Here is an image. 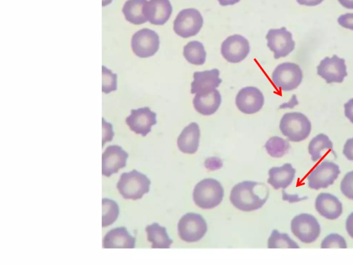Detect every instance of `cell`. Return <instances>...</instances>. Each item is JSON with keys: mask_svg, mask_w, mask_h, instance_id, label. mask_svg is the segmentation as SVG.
Returning a JSON list of instances; mask_svg holds the SVG:
<instances>
[{"mask_svg": "<svg viewBox=\"0 0 353 265\" xmlns=\"http://www.w3.org/2000/svg\"><path fill=\"white\" fill-rule=\"evenodd\" d=\"M261 183L252 181H243L234 185L232 188L230 201L237 209L250 212L261 208L266 202L269 195L262 197V194L269 193L266 186L256 191Z\"/></svg>", "mask_w": 353, "mask_h": 265, "instance_id": "obj_1", "label": "cell"}, {"mask_svg": "<svg viewBox=\"0 0 353 265\" xmlns=\"http://www.w3.org/2000/svg\"><path fill=\"white\" fill-rule=\"evenodd\" d=\"M150 184L145 174L133 169L120 175L116 188L123 199L137 200L149 192Z\"/></svg>", "mask_w": 353, "mask_h": 265, "instance_id": "obj_2", "label": "cell"}, {"mask_svg": "<svg viewBox=\"0 0 353 265\" xmlns=\"http://www.w3.org/2000/svg\"><path fill=\"white\" fill-rule=\"evenodd\" d=\"M224 190L221 183L215 179H203L194 186L193 201L202 209H212L223 200Z\"/></svg>", "mask_w": 353, "mask_h": 265, "instance_id": "obj_3", "label": "cell"}, {"mask_svg": "<svg viewBox=\"0 0 353 265\" xmlns=\"http://www.w3.org/2000/svg\"><path fill=\"white\" fill-rule=\"evenodd\" d=\"M279 129L289 141L299 142L308 137L312 125L304 114L298 112H287L281 119Z\"/></svg>", "mask_w": 353, "mask_h": 265, "instance_id": "obj_4", "label": "cell"}, {"mask_svg": "<svg viewBox=\"0 0 353 265\" xmlns=\"http://www.w3.org/2000/svg\"><path fill=\"white\" fill-rule=\"evenodd\" d=\"M303 77V72L299 65L284 62L279 64L272 72V81L278 90L290 91L301 84Z\"/></svg>", "mask_w": 353, "mask_h": 265, "instance_id": "obj_5", "label": "cell"}, {"mask_svg": "<svg viewBox=\"0 0 353 265\" xmlns=\"http://www.w3.org/2000/svg\"><path fill=\"white\" fill-rule=\"evenodd\" d=\"M178 234L181 239L192 243L201 239L208 230L205 220L200 214L188 213L179 219Z\"/></svg>", "mask_w": 353, "mask_h": 265, "instance_id": "obj_6", "label": "cell"}, {"mask_svg": "<svg viewBox=\"0 0 353 265\" xmlns=\"http://www.w3.org/2000/svg\"><path fill=\"white\" fill-rule=\"evenodd\" d=\"M203 24V18L195 8L183 9L173 22L174 32L182 38H189L197 35Z\"/></svg>", "mask_w": 353, "mask_h": 265, "instance_id": "obj_7", "label": "cell"}, {"mask_svg": "<svg viewBox=\"0 0 353 265\" xmlns=\"http://www.w3.org/2000/svg\"><path fill=\"white\" fill-rule=\"evenodd\" d=\"M291 231L301 242L310 244L316 240L321 233V226L311 214L296 215L291 221Z\"/></svg>", "mask_w": 353, "mask_h": 265, "instance_id": "obj_8", "label": "cell"}, {"mask_svg": "<svg viewBox=\"0 0 353 265\" xmlns=\"http://www.w3.org/2000/svg\"><path fill=\"white\" fill-rule=\"evenodd\" d=\"M159 37L154 30L142 28L137 31L131 39V48L134 54L141 58L150 57L159 48Z\"/></svg>", "mask_w": 353, "mask_h": 265, "instance_id": "obj_9", "label": "cell"}, {"mask_svg": "<svg viewBox=\"0 0 353 265\" xmlns=\"http://www.w3.org/2000/svg\"><path fill=\"white\" fill-rule=\"evenodd\" d=\"M339 166L330 161L325 160L314 168L307 177L311 189L327 188L333 184L340 174Z\"/></svg>", "mask_w": 353, "mask_h": 265, "instance_id": "obj_10", "label": "cell"}, {"mask_svg": "<svg viewBox=\"0 0 353 265\" xmlns=\"http://www.w3.org/2000/svg\"><path fill=\"white\" fill-rule=\"evenodd\" d=\"M267 46L273 52L274 58L285 57L295 47L292 33L286 28L270 29L266 34Z\"/></svg>", "mask_w": 353, "mask_h": 265, "instance_id": "obj_11", "label": "cell"}, {"mask_svg": "<svg viewBox=\"0 0 353 265\" xmlns=\"http://www.w3.org/2000/svg\"><path fill=\"white\" fill-rule=\"evenodd\" d=\"M250 51L248 40L242 35H232L221 43V52L223 57L230 63H236L244 60Z\"/></svg>", "mask_w": 353, "mask_h": 265, "instance_id": "obj_12", "label": "cell"}, {"mask_svg": "<svg viewBox=\"0 0 353 265\" xmlns=\"http://www.w3.org/2000/svg\"><path fill=\"white\" fill-rule=\"evenodd\" d=\"M316 70L317 75L325 79L327 84L342 83L347 75L345 59L336 55L323 59Z\"/></svg>", "mask_w": 353, "mask_h": 265, "instance_id": "obj_13", "label": "cell"}, {"mask_svg": "<svg viewBox=\"0 0 353 265\" xmlns=\"http://www.w3.org/2000/svg\"><path fill=\"white\" fill-rule=\"evenodd\" d=\"M125 123L130 130L145 137L150 132L152 126L157 123V114L149 107L132 109Z\"/></svg>", "mask_w": 353, "mask_h": 265, "instance_id": "obj_14", "label": "cell"}, {"mask_svg": "<svg viewBox=\"0 0 353 265\" xmlns=\"http://www.w3.org/2000/svg\"><path fill=\"white\" fill-rule=\"evenodd\" d=\"M235 104L241 112L248 115L254 114L262 108L264 104V96L256 87H244L238 92Z\"/></svg>", "mask_w": 353, "mask_h": 265, "instance_id": "obj_15", "label": "cell"}, {"mask_svg": "<svg viewBox=\"0 0 353 265\" xmlns=\"http://www.w3.org/2000/svg\"><path fill=\"white\" fill-rule=\"evenodd\" d=\"M128 153L118 145L108 146L102 153V175L110 177L125 167Z\"/></svg>", "mask_w": 353, "mask_h": 265, "instance_id": "obj_16", "label": "cell"}, {"mask_svg": "<svg viewBox=\"0 0 353 265\" xmlns=\"http://www.w3.org/2000/svg\"><path fill=\"white\" fill-rule=\"evenodd\" d=\"M219 74L216 68L194 72L191 83V94L207 93L215 90L222 82Z\"/></svg>", "mask_w": 353, "mask_h": 265, "instance_id": "obj_17", "label": "cell"}, {"mask_svg": "<svg viewBox=\"0 0 353 265\" xmlns=\"http://www.w3.org/2000/svg\"><path fill=\"white\" fill-rule=\"evenodd\" d=\"M172 6L170 0H149L143 7V13L148 21L161 26L170 19Z\"/></svg>", "mask_w": 353, "mask_h": 265, "instance_id": "obj_18", "label": "cell"}, {"mask_svg": "<svg viewBox=\"0 0 353 265\" xmlns=\"http://www.w3.org/2000/svg\"><path fill=\"white\" fill-rule=\"evenodd\" d=\"M318 213L330 220L338 219L343 213V205L339 199L329 193H321L315 200Z\"/></svg>", "mask_w": 353, "mask_h": 265, "instance_id": "obj_19", "label": "cell"}, {"mask_svg": "<svg viewBox=\"0 0 353 265\" xmlns=\"http://www.w3.org/2000/svg\"><path fill=\"white\" fill-rule=\"evenodd\" d=\"M136 239L129 234L125 227L121 226L110 230L103 237V248H134Z\"/></svg>", "mask_w": 353, "mask_h": 265, "instance_id": "obj_20", "label": "cell"}, {"mask_svg": "<svg viewBox=\"0 0 353 265\" xmlns=\"http://www.w3.org/2000/svg\"><path fill=\"white\" fill-rule=\"evenodd\" d=\"M192 103L196 112L204 116H210L219 109L221 104V95L216 89L207 93H197Z\"/></svg>", "mask_w": 353, "mask_h": 265, "instance_id": "obj_21", "label": "cell"}, {"mask_svg": "<svg viewBox=\"0 0 353 265\" xmlns=\"http://www.w3.org/2000/svg\"><path fill=\"white\" fill-rule=\"evenodd\" d=\"M200 135L198 124L190 123L183 129L177 138L178 148L183 153H195L199 148Z\"/></svg>", "mask_w": 353, "mask_h": 265, "instance_id": "obj_22", "label": "cell"}, {"mask_svg": "<svg viewBox=\"0 0 353 265\" xmlns=\"http://www.w3.org/2000/svg\"><path fill=\"white\" fill-rule=\"evenodd\" d=\"M296 170L290 163L284 164L279 167H272L268 171V183L274 189H285L293 181Z\"/></svg>", "mask_w": 353, "mask_h": 265, "instance_id": "obj_23", "label": "cell"}, {"mask_svg": "<svg viewBox=\"0 0 353 265\" xmlns=\"http://www.w3.org/2000/svg\"><path fill=\"white\" fill-rule=\"evenodd\" d=\"M147 239L152 243V248H169L173 240L168 235L166 228L158 223L148 225L145 228Z\"/></svg>", "mask_w": 353, "mask_h": 265, "instance_id": "obj_24", "label": "cell"}, {"mask_svg": "<svg viewBox=\"0 0 353 265\" xmlns=\"http://www.w3.org/2000/svg\"><path fill=\"white\" fill-rule=\"evenodd\" d=\"M148 0H127L122 8V13L128 22L140 25L147 21L143 13V7Z\"/></svg>", "mask_w": 353, "mask_h": 265, "instance_id": "obj_25", "label": "cell"}, {"mask_svg": "<svg viewBox=\"0 0 353 265\" xmlns=\"http://www.w3.org/2000/svg\"><path fill=\"white\" fill-rule=\"evenodd\" d=\"M333 144L328 136L321 133L314 137L309 143L308 153L311 156L312 161H317L321 159L323 152L332 150Z\"/></svg>", "mask_w": 353, "mask_h": 265, "instance_id": "obj_26", "label": "cell"}, {"mask_svg": "<svg viewBox=\"0 0 353 265\" xmlns=\"http://www.w3.org/2000/svg\"><path fill=\"white\" fill-rule=\"evenodd\" d=\"M183 55L190 63L201 66L205 62L207 54L201 42L191 41L184 46Z\"/></svg>", "mask_w": 353, "mask_h": 265, "instance_id": "obj_27", "label": "cell"}, {"mask_svg": "<svg viewBox=\"0 0 353 265\" xmlns=\"http://www.w3.org/2000/svg\"><path fill=\"white\" fill-rule=\"evenodd\" d=\"M264 147L271 157L279 158L288 152L290 146L288 141L280 137L274 136L266 141Z\"/></svg>", "mask_w": 353, "mask_h": 265, "instance_id": "obj_28", "label": "cell"}, {"mask_svg": "<svg viewBox=\"0 0 353 265\" xmlns=\"http://www.w3.org/2000/svg\"><path fill=\"white\" fill-rule=\"evenodd\" d=\"M268 248H299V246L288 234L281 233L278 230L274 229L268 239Z\"/></svg>", "mask_w": 353, "mask_h": 265, "instance_id": "obj_29", "label": "cell"}, {"mask_svg": "<svg viewBox=\"0 0 353 265\" xmlns=\"http://www.w3.org/2000/svg\"><path fill=\"white\" fill-rule=\"evenodd\" d=\"M119 208L117 203L108 198L102 199V227L112 224L118 218Z\"/></svg>", "mask_w": 353, "mask_h": 265, "instance_id": "obj_30", "label": "cell"}, {"mask_svg": "<svg viewBox=\"0 0 353 265\" xmlns=\"http://www.w3.org/2000/svg\"><path fill=\"white\" fill-rule=\"evenodd\" d=\"M117 75L105 66H102V92L108 94L117 88Z\"/></svg>", "mask_w": 353, "mask_h": 265, "instance_id": "obj_31", "label": "cell"}, {"mask_svg": "<svg viewBox=\"0 0 353 265\" xmlns=\"http://www.w3.org/2000/svg\"><path fill=\"white\" fill-rule=\"evenodd\" d=\"M347 247V246L344 237L336 233L329 234L322 240L321 244V248H346Z\"/></svg>", "mask_w": 353, "mask_h": 265, "instance_id": "obj_32", "label": "cell"}, {"mask_svg": "<svg viewBox=\"0 0 353 265\" xmlns=\"http://www.w3.org/2000/svg\"><path fill=\"white\" fill-rule=\"evenodd\" d=\"M340 189L347 199L353 200V170L344 175L341 181Z\"/></svg>", "mask_w": 353, "mask_h": 265, "instance_id": "obj_33", "label": "cell"}, {"mask_svg": "<svg viewBox=\"0 0 353 265\" xmlns=\"http://www.w3.org/2000/svg\"><path fill=\"white\" fill-rule=\"evenodd\" d=\"M102 129H103V136H102V147H103L104 144L107 141H111L114 137V132L112 130V126L111 124L107 122L102 118Z\"/></svg>", "mask_w": 353, "mask_h": 265, "instance_id": "obj_34", "label": "cell"}, {"mask_svg": "<svg viewBox=\"0 0 353 265\" xmlns=\"http://www.w3.org/2000/svg\"><path fill=\"white\" fill-rule=\"evenodd\" d=\"M337 22L343 28L353 30V13H346L337 19Z\"/></svg>", "mask_w": 353, "mask_h": 265, "instance_id": "obj_35", "label": "cell"}, {"mask_svg": "<svg viewBox=\"0 0 353 265\" xmlns=\"http://www.w3.org/2000/svg\"><path fill=\"white\" fill-rule=\"evenodd\" d=\"M343 153L348 160L353 161V137L348 139L345 141L343 146Z\"/></svg>", "mask_w": 353, "mask_h": 265, "instance_id": "obj_36", "label": "cell"}, {"mask_svg": "<svg viewBox=\"0 0 353 265\" xmlns=\"http://www.w3.org/2000/svg\"><path fill=\"white\" fill-rule=\"evenodd\" d=\"M345 117L353 124V98L344 104Z\"/></svg>", "mask_w": 353, "mask_h": 265, "instance_id": "obj_37", "label": "cell"}, {"mask_svg": "<svg viewBox=\"0 0 353 265\" xmlns=\"http://www.w3.org/2000/svg\"><path fill=\"white\" fill-rule=\"evenodd\" d=\"M345 228L348 235L353 238V212L346 219Z\"/></svg>", "mask_w": 353, "mask_h": 265, "instance_id": "obj_38", "label": "cell"}, {"mask_svg": "<svg viewBox=\"0 0 353 265\" xmlns=\"http://www.w3.org/2000/svg\"><path fill=\"white\" fill-rule=\"evenodd\" d=\"M212 164L215 165L217 168H221V166H222L221 161V159L219 158H217V157H210V158H208V159H206V161L205 162V168L209 169V168Z\"/></svg>", "mask_w": 353, "mask_h": 265, "instance_id": "obj_39", "label": "cell"}, {"mask_svg": "<svg viewBox=\"0 0 353 265\" xmlns=\"http://www.w3.org/2000/svg\"><path fill=\"white\" fill-rule=\"evenodd\" d=\"M297 3L302 6H315L321 3L324 0H296Z\"/></svg>", "mask_w": 353, "mask_h": 265, "instance_id": "obj_40", "label": "cell"}, {"mask_svg": "<svg viewBox=\"0 0 353 265\" xmlns=\"http://www.w3.org/2000/svg\"><path fill=\"white\" fill-rule=\"evenodd\" d=\"M222 6H232L239 3L241 0H217Z\"/></svg>", "mask_w": 353, "mask_h": 265, "instance_id": "obj_41", "label": "cell"}, {"mask_svg": "<svg viewBox=\"0 0 353 265\" xmlns=\"http://www.w3.org/2000/svg\"><path fill=\"white\" fill-rule=\"evenodd\" d=\"M339 3L347 9H353V0H338Z\"/></svg>", "mask_w": 353, "mask_h": 265, "instance_id": "obj_42", "label": "cell"}, {"mask_svg": "<svg viewBox=\"0 0 353 265\" xmlns=\"http://www.w3.org/2000/svg\"><path fill=\"white\" fill-rule=\"evenodd\" d=\"M112 0H102V6H106L112 3Z\"/></svg>", "mask_w": 353, "mask_h": 265, "instance_id": "obj_43", "label": "cell"}]
</instances>
